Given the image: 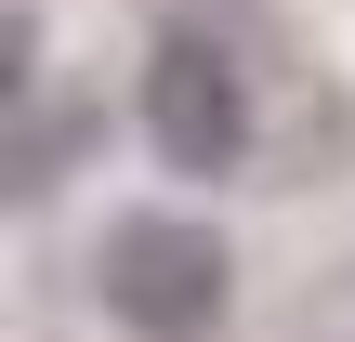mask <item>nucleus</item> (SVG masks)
I'll use <instances>...</instances> for the list:
<instances>
[{"label":"nucleus","mask_w":355,"mask_h":342,"mask_svg":"<svg viewBox=\"0 0 355 342\" xmlns=\"http://www.w3.org/2000/svg\"><path fill=\"white\" fill-rule=\"evenodd\" d=\"M224 290H237V264H224V237H211L198 211H132V224H105V316L132 342H198L224 316Z\"/></svg>","instance_id":"1"},{"label":"nucleus","mask_w":355,"mask_h":342,"mask_svg":"<svg viewBox=\"0 0 355 342\" xmlns=\"http://www.w3.org/2000/svg\"><path fill=\"white\" fill-rule=\"evenodd\" d=\"M145 145L171 171H198V185H224L250 158V79H237V53L211 26H158L145 40Z\"/></svg>","instance_id":"2"},{"label":"nucleus","mask_w":355,"mask_h":342,"mask_svg":"<svg viewBox=\"0 0 355 342\" xmlns=\"http://www.w3.org/2000/svg\"><path fill=\"white\" fill-rule=\"evenodd\" d=\"M26 66H40V26H26V13H0V119L26 105Z\"/></svg>","instance_id":"3"}]
</instances>
